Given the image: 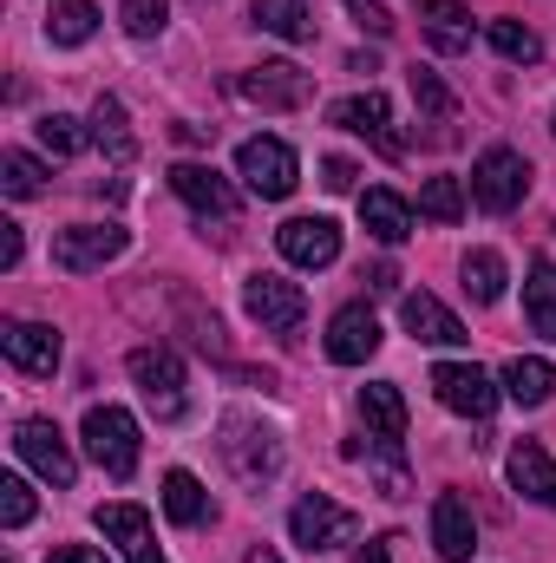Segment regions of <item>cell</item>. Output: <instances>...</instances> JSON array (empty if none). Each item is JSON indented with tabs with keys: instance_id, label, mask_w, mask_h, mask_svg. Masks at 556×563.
Returning <instances> with one entry per match:
<instances>
[{
	"instance_id": "45",
	"label": "cell",
	"mask_w": 556,
	"mask_h": 563,
	"mask_svg": "<svg viewBox=\"0 0 556 563\" xmlns=\"http://www.w3.org/2000/svg\"><path fill=\"white\" fill-rule=\"evenodd\" d=\"M216 139V125H177V144H210Z\"/></svg>"
},
{
	"instance_id": "2",
	"label": "cell",
	"mask_w": 556,
	"mask_h": 563,
	"mask_svg": "<svg viewBox=\"0 0 556 563\" xmlns=\"http://www.w3.org/2000/svg\"><path fill=\"white\" fill-rule=\"evenodd\" d=\"M524 190H531V164H524V151H511V144L478 151V164H471V197H478V210L511 217V210L524 203Z\"/></svg>"
},
{
	"instance_id": "39",
	"label": "cell",
	"mask_w": 556,
	"mask_h": 563,
	"mask_svg": "<svg viewBox=\"0 0 556 563\" xmlns=\"http://www.w3.org/2000/svg\"><path fill=\"white\" fill-rule=\"evenodd\" d=\"M184 314H190V341H197L203 354H223V321H216V314H197L190 295H184Z\"/></svg>"
},
{
	"instance_id": "15",
	"label": "cell",
	"mask_w": 556,
	"mask_h": 563,
	"mask_svg": "<svg viewBox=\"0 0 556 563\" xmlns=\"http://www.w3.org/2000/svg\"><path fill=\"white\" fill-rule=\"evenodd\" d=\"M92 525L105 531V544H119V558H125V563H164L157 531H151V518H144L138 505H99V511H92Z\"/></svg>"
},
{
	"instance_id": "12",
	"label": "cell",
	"mask_w": 556,
	"mask_h": 563,
	"mask_svg": "<svg viewBox=\"0 0 556 563\" xmlns=\"http://www.w3.org/2000/svg\"><path fill=\"white\" fill-rule=\"evenodd\" d=\"M13 452H20V459H26L46 485H59V492L79 478V459H73L66 432H59L53 420H20V432H13Z\"/></svg>"
},
{
	"instance_id": "31",
	"label": "cell",
	"mask_w": 556,
	"mask_h": 563,
	"mask_svg": "<svg viewBox=\"0 0 556 563\" xmlns=\"http://www.w3.org/2000/svg\"><path fill=\"white\" fill-rule=\"evenodd\" d=\"M465 295H471L478 308L504 301V256H498V250H471V256H465Z\"/></svg>"
},
{
	"instance_id": "46",
	"label": "cell",
	"mask_w": 556,
	"mask_h": 563,
	"mask_svg": "<svg viewBox=\"0 0 556 563\" xmlns=\"http://www.w3.org/2000/svg\"><path fill=\"white\" fill-rule=\"evenodd\" d=\"M243 563H281V558H276V551H269V544H256V551H249V558H243Z\"/></svg>"
},
{
	"instance_id": "32",
	"label": "cell",
	"mask_w": 556,
	"mask_h": 563,
	"mask_svg": "<svg viewBox=\"0 0 556 563\" xmlns=\"http://www.w3.org/2000/svg\"><path fill=\"white\" fill-rule=\"evenodd\" d=\"M491 46H498L511 66H537V59H544V40H537L524 20H491Z\"/></svg>"
},
{
	"instance_id": "41",
	"label": "cell",
	"mask_w": 556,
	"mask_h": 563,
	"mask_svg": "<svg viewBox=\"0 0 556 563\" xmlns=\"http://www.w3.org/2000/svg\"><path fill=\"white\" fill-rule=\"evenodd\" d=\"M354 177H360V170H354L347 157H327V164H321V184H327V190H354Z\"/></svg>"
},
{
	"instance_id": "37",
	"label": "cell",
	"mask_w": 556,
	"mask_h": 563,
	"mask_svg": "<svg viewBox=\"0 0 556 563\" xmlns=\"http://www.w3.org/2000/svg\"><path fill=\"white\" fill-rule=\"evenodd\" d=\"M26 518H33V485H26L20 472H7V478H0V525L20 531Z\"/></svg>"
},
{
	"instance_id": "4",
	"label": "cell",
	"mask_w": 556,
	"mask_h": 563,
	"mask_svg": "<svg viewBox=\"0 0 556 563\" xmlns=\"http://www.w3.org/2000/svg\"><path fill=\"white\" fill-rule=\"evenodd\" d=\"M125 250H132V230H119V223H73L53 236V263L66 276H92V269L119 263Z\"/></svg>"
},
{
	"instance_id": "20",
	"label": "cell",
	"mask_w": 556,
	"mask_h": 563,
	"mask_svg": "<svg viewBox=\"0 0 556 563\" xmlns=\"http://www.w3.org/2000/svg\"><path fill=\"white\" fill-rule=\"evenodd\" d=\"M504 478H511L524 498H537V505H551V511H556V459L537 445V439H518V445H511Z\"/></svg>"
},
{
	"instance_id": "42",
	"label": "cell",
	"mask_w": 556,
	"mask_h": 563,
	"mask_svg": "<svg viewBox=\"0 0 556 563\" xmlns=\"http://www.w3.org/2000/svg\"><path fill=\"white\" fill-rule=\"evenodd\" d=\"M46 563H112V558H105V551H92V544H59Z\"/></svg>"
},
{
	"instance_id": "25",
	"label": "cell",
	"mask_w": 556,
	"mask_h": 563,
	"mask_svg": "<svg viewBox=\"0 0 556 563\" xmlns=\"http://www.w3.org/2000/svg\"><path fill=\"white\" fill-rule=\"evenodd\" d=\"M92 144H99L112 164H132V157H138V139H132L125 106H119V99H105V92H99V106H92Z\"/></svg>"
},
{
	"instance_id": "5",
	"label": "cell",
	"mask_w": 556,
	"mask_h": 563,
	"mask_svg": "<svg viewBox=\"0 0 556 563\" xmlns=\"http://www.w3.org/2000/svg\"><path fill=\"white\" fill-rule=\"evenodd\" d=\"M288 538L314 558V551H341V544H354L360 538V518L347 511V505H334V498H301L294 511H288Z\"/></svg>"
},
{
	"instance_id": "1",
	"label": "cell",
	"mask_w": 556,
	"mask_h": 563,
	"mask_svg": "<svg viewBox=\"0 0 556 563\" xmlns=\"http://www.w3.org/2000/svg\"><path fill=\"white\" fill-rule=\"evenodd\" d=\"M216 452H223V465H230L249 492H263V485L281 472L276 426H263L256 413H223V426H216Z\"/></svg>"
},
{
	"instance_id": "30",
	"label": "cell",
	"mask_w": 556,
	"mask_h": 563,
	"mask_svg": "<svg viewBox=\"0 0 556 563\" xmlns=\"http://www.w3.org/2000/svg\"><path fill=\"white\" fill-rule=\"evenodd\" d=\"M164 511H170V525H203L210 518V492L197 485V472H164Z\"/></svg>"
},
{
	"instance_id": "38",
	"label": "cell",
	"mask_w": 556,
	"mask_h": 563,
	"mask_svg": "<svg viewBox=\"0 0 556 563\" xmlns=\"http://www.w3.org/2000/svg\"><path fill=\"white\" fill-rule=\"evenodd\" d=\"M393 445H400V439H387V452H393ZM347 459H360V465H367L374 452H367V445H347ZM380 485H387V498H407V492H413V478H407V465H400V459H387V465H380Z\"/></svg>"
},
{
	"instance_id": "47",
	"label": "cell",
	"mask_w": 556,
	"mask_h": 563,
	"mask_svg": "<svg viewBox=\"0 0 556 563\" xmlns=\"http://www.w3.org/2000/svg\"><path fill=\"white\" fill-rule=\"evenodd\" d=\"M197 7H210V0H197Z\"/></svg>"
},
{
	"instance_id": "33",
	"label": "cell",
	"mask_w": 556,
	"mask_h": 563,
	"mask_svg": "<svg viewBox=\"0 0 556 563\" xmlns=\"http://www.w3.org/2000/svg\"><path fill=\"white\" fill-rule=\"evenodd\" d=\"M419 217H432V223H458V217H465V184H458V177H425V190H419Z\"/></svg>"
},
{
	"instance_id": "10",
	"label": "cell",
	"mask_w": 556,
	"mask_h": 563,
	"mask_svg": "<svg viewBox=\"0 0 556 563\" xmlns=\"http://www.w3.org/2000/svg\"><path fill=\"white\" fill-rule=\"evenodd\" d=\"M236 177H243L256 197L281 203V197L301 184V164H294V151H288L281 139H249L243 151H236Z\"/></svg>"
},
{
	"instance_id": "19",
	"label": "cell",
	"mask_w": 556,
	"mask_h": 563,
	"mask_svg": "<svg viewBox=\"0 0 556 563\" xmlns=\"http://www.w3.org/2000/svg\"><path fill=\"white\" fill-rule=\"evenodd\" d=\"M0 347H7V361L20 374H53L59 367V334L46 321H7L0 328Z\"/></svg>"
},
{
	"instance_id": "21",
	"label": "cell",
	"mask_w": 556,
	"mask_h": 563,
	"mask_svg": "<svg viewBox=\"0 0 556 563\" xmlns=\"http://www.w3.org/2000/svg\"><path fill=\"white\" fill-rule=\"evenodd\" d=\"M413 106H419V125H432L425 139L432 144H452V119H458V99L452 86L432 73V66H413Z\"/></svg>"
},
{
	"instance_id": "18",
	"label": "cell",
	"mask_w": 556,
	"mask_h": 563,
	"mask_svg": "<svg viewBox=\"0 0 556 563\" xmlns=\"http://www.w3.org/2000/svg\"><path fill=\"white\" fill-rule=\"evenodd\" d=\"M400 321H407L413 341H432V347H458V341H471L465 321H458L438 295H425V288H419V295H400Z\"/></svg>"
},
{
	"instance_id": "35",
	"label": "cell",
	"mask_w": 556,
	"mask_h": 563,
	"mask_svg": "<svg viewBox=\"0 0 556 563\" xmlns=\"http://www.w3.org/2000/svg\"><path fill=\"white\" fill-rule=\"evenodd\" d=\"M33 132H40V151H46V157H79L86 139H92V132H79V119H66V112H46Z\"/></svg>"
},
{
	"instance_id": "6",
	"label": "cell",
	"mask_w": 556,
	"mask_h": 563,
	"mask_svg": "<svg viewBox=\"0 0 556 563\" xmlns=\"http://www.w3.org/2000/svg\"><path fill=\"white\" fill-rule=\"evenodd\" d=\"M236 99L243 106H263V112H301L314 99V79L301 66H288V59H263V66H249L236 79Z\"/></svg>"
},
{
	"instance_id": "23",
	"label": "cell",
	"mask_w": 556,
	"mask_h": 563,
	"mask_svg": "<svg viewBox=\"0 0 556 563\" xmlns=\"http://www.w3.org/2000/svg\"><path fill=\"white\" fill-rule=\"evenodd\" d=\"M419 26L432 53H465L471 46V7L465 0H419Z\"/></svg>"
},
{
	"instance_id": "44",
	"label": "cell",
	"mask_w": 556,
	"mask_h": 563,
	"mask_svg": "<svg viewBox=\"0 0 556 563\" xmlns=\"http://www.w3.org/2000/svg\"><path fill=\"white\" fill-rule=\"evenodd\" d=\"M354 563H393V538H380V544H360V558Z\"/></svg>"
},
{
	"instance_id": "36",
	"label": "cell",
	"mask_w": 556,
	"mask_h": 563,
	"mask_svg": "<svg viewBox=\"0 0 556 563\" xmlns=\"http://www.w3.org/2000/svg\"><path fill=\"white\" fill-rule=\"evenodd\" d=\"M119 20H125V33H132V40H157V33L170 26V0H125V7H119Z\"/></svg>"
},
{
	"instance_id": "27",
	"label": "cell",
	"mask_w": 556,
	"mask_h": 563,
	"mask_svg": "<svg viewBox=\"0 0 556 563\" xmlns=\"http://www.w3.org/2000/svg\"><path fill=\"white\" fill-rule=\"evenodd\" d=\"M249 20H256L263 33L288 40V46L314 40V13H308V0H256V7H249Z\"/></svg>"
},
{
	"instance_id": "16",
	"label": "cell",
	"mask_w": 556,
	"mask_h": 563,
	"mask_svg": "<svg viewBox=\"0 0 556 563\" xmlns=\"http://www.w3.org/2000/svg\"><path fill=\"white\" fill-rule=\"evenodd\" d=\"M432 551L445 563H465L478 551V518H471V505L458 492H438L432 498Z\"/></svg>"
},
{
	"instance_id": "8",
	"label": "cell",
	"mask_w": 556,
	"mask_h": 563,
	"mask_svg": "<svg viewBox=\"0 0 556 563\" xmlns=\"http://www.w3.org/2000/svg\"><path fill=\"white\" fill-rule=\"evenodd\" d=\"M432 394H438V407H452V413H465V420H491L504 387H498L485 367H471V361H438V367H432Z\"/></svg>"
},
{
	"instance_id": "9",
	"label": "cell",
	"mask_w": 556,
	"mask_h": 563,
	"mask_svg": "<svg viewBox=\"0 0 556 563\" xmlns=\"http://www.w3.org/2000/svg\"><path fill=\"white\" fill-rule=\"evenodd\" d=\"M125 367H132L144 407H151L157 420H184V361H177L170 347H132Z\"/></svg>"
},
{
	"instance_id": "29",
	"label": "cell",
	"mask_w": 556,
	"mask_h": 563,
	"mask_svg": "<svg viewBox=\"0 0 556 563\" xmlns=\"http://www.w3.org/2000/svg\"><path fill=\"white\" fill-rule=\"evenodd\" d=\"M524 314H531V328L556 341V263L551 256H537L531 263V282H524Z\"/></svg>"
},
{
	"instance_id": "11",
	"label": "cell",
	"mask_w": 556,
	"mask_h": 563,
	"mask_svg": "<svg viewBox=\"0 0 556 563\" xmlns=\"http://www.w3.org/2000/svg\"><path fill=\"white\" fill-rule=\"evenodd\" d=\"M170 190H177L203 223H236V210H243L236 184H230L223 170H210V164H170Z\"/></svg>"
},
{
	"instance_id": "13",
	"label": "cell",
	"mask_w": 556,
	"mask_h": 563,
	"mask_svg": "<svg viewBox=\"0 0 556 563\" xmlns=\"http://www.w3.org/2000/svg\"><path fill=\"white\" fill-rule=\"evenodd\" d=\"M327 119H334L341 132H354V139H374L387 157H400V151H407V139L393 132V106H387V92H374V86H367V92H354V99H334V106H327Z\"/></svg>"
},
{
	"instance_id": "43",
	"label": "cell",
	"mask_w": 556,
	"mask_h": 563,
	"mask_svg": "<svg viewBox=\"0 0 556 563\" xmlns=\"http://www.w3.org/2000/svg\"><path fill=\"white\" fill-rule=\"evenodd\" d=\"M20 263V223H0V269Z\"/></svg>"
},
{
	"instance_id": "17",
	"label": "cell",
	"mask_w": 556,
	"mask_h": 563,
	"mask_svg": "<svg viewBox=\"0 0 556 563\" xmlns=\"http://www.w3.org/2000/svg\"><path fill=\"white\" fill-rule=\"evenodd\" d=\"M380 354V321H374V308H341L334 321H327V361H341V367H360V361H374Z\"/></svg>"
},
{
	"instance_id": "3",
	"label": "cell",
	"mask_w": 556,
	"mask_h": 563,
	"mask_svg": "<svg viewBox=\"0 0 556 563\" xmlns=\"http://www.w3.org/2000/svg\"><path fill=\"white\" fill-rule=\"evenodd\" d=\"M86 452L105 465V478H132L138 472V420L125 407H86V426H79Z\"/></svg>"
},
{
	"instance_id": "7",
	"label": "cell",
	"mask_w": 556,
	"mask_h": 563,
	"mask_svg": "<svg viewBox=\"0 0 556 563\" xmlns=\"http://www.w3.org/2000/svg\"><path fill=\"white\" fill-rule=\"evenodd\" d=\"M243 308H249V321H256L263 334H294L301 314H308V295H301V282L256 269V276L243 282Z\"/></svg>"
},
{
	"instance_id": "28",
	"label": "cell",
	"mask_w": 556,
	"mask_h": 563,
	"mask_svg": "<svg viewBox=\"0 0 556 563\" xmlns=\"http://www.w3.org/2000/svg\"><path fill=\"white\" fill-rule=\"evenodd\" d=\"M360 420L374 426L380 439H407V400H400V387L393 380L360 387Z\"/></svg>"
},
{
	"instance_id": "22",
	"label": "cell",
	"mask_w": 556,
	"mask_h": 563,
	"mask_svg": "<svg viewBox=\"0 0 556 563\" xmlns=\"http://www.w3.org/2000/svg\"><path fill=\"white\" fill-rule=\"evenodd\" d=\"M360 223L374 243H407L413 236V203L400 190H360Z\"/></svg>"
},
{
	"instance_id": "40",
	"label": "cell",
	"mask_w": 556,
	"mask_h": 563,
	"mask_svg": "<svg viewBox=\"0 0 556 563\" xmlns=\"http://www.w3.org/2000/svg\"><path fill=\"white\" fill-rule=\"evenodd\" d=\"M347 13H354V20H360L374 40H387V33H393V13H387L380 0H347Z\"/></svg>"
},
{
	"instance_id": "14",
	"label": "cell",
	"mask_w": 556,
	"mask_h": 563,
	"mask_svg": "<svg viewBox=\"0 0 556 563\" xmlns=\"http://www.w3.org/2000/svg\"><path fill=\"white\" fill-rule=\"evenodd\" d=\"M276 250L294 269H327L341 256V223L334 217H294V223L276 230Z\"/></svg>"
},
{
	"instance_id": "34",
	"label": "cell",
	"mask_w": 556,
	"mask_h": 563,
	"mask_svg": "<svg viewBox=\"0 0 556 563\" xmlns=\"http://www.w3.org/2000/svg\"><path fill=\"white\" fill-rule=\"evenodd\" d=\"M40 184H46V164H40V157L0 151V190H7V197H40Z\"/></svg>"
},
{
	"instance_id": "24",
	"label": "cell",
	"mask_w": 556,
	"mask_h": 563,
	"mask_svg": "<svg viewBox=\"0 0 556 563\" xmlns=\"http://www.w3.org/2000/svg\"><path fill=\"white\" fill-rule=\"evenodd\" d=\"M498 387H504L518 407H544V400L556 394V367L551 361H537V354H518V361H504Z\"/></svg>"
},
{
	"instance_id": "26",
	"label": "cell",
	"mask_w": 556,
	"mask_h": 563,
	"mask_svg": "<svg viewBox=\"0 0 556 563\" xmlns=\"http://www.w3.org/2000/svg\"><path fill=\"white\" fill-rule=\"evenodd\" d=\"M99 33V7L92 0H46V40L53 46H86Z\"/></svg>"
}]
</instances>
